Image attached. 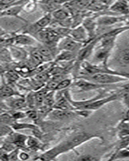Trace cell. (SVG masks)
<instances>
[{
	"mask_svg": "<svg viewBox=\"0 0 129 161\" xmlns=\"http://www.w3.org/2000/svg\"><path fill=\"white\" fill-rule=\"evenodd\" d=\"M28 137V136L23 135V134L15 133V132L12 131L10 135H8L6 137L5 139L14 143L18 148L26 150V149H28L27 148V145H26V141H27Z\"/></svg>",
	"mask_w": 129,
	"mask_h": 161,
	"instance_id": "obj_13",
	"label": "cell"
},
{
	"mask_svg": "<svg viewBox=\"0 0 129 161\" xmlns=\"http://www.w3.org/2000/svg\"><path fill=\"white\" fill-rule=\"evenodd\" d=\"M127 149H128V150H129V145H128V147H127Z\"/></svg>",
	"mask_w": 129,
	"mask_h": 161,
	"instance_id": "obj_38",
	"label": "cell"
},
{
	"mask_svg": "<svg viewBox=\"0 0 129 161\" xmlns=\"http://www.w3.org/2000/svg\"><path fill=\"white\" fill-rule=\"evenodd\" d=\"M13 60L12 55L9 48L7 47H2L1 50V61L2 63H8Z\"/></svg>",
	"mask_w": 129,
	"mask_h": 161,
	"instance_id": "obj_26",
	"label": "cell"
},
{
	"mask_svg": "<svg viewBox=\"0 0 129 161\" xmlns=\"http://www.w3.org/2000/svg\"><path fill=\"white\" fill-rule=\"evenodd\" d=\"M129 145V136L119 138V140L115 143V152L122 150V149L127 148Z\"/></svg>",
	"mask_w": 129,
	"mask_h": 161,
	"instance_id": "obj_23",
	"label": "cell"
},
{
	"mask_svg": "<svg viewBox=\"0 0 129 161\" xmlns=\"http://www.w3.org/2000/svg\"><path fill=\"white\" fill-rule=\"evenodd\" d=\"M98 28H107L110 26H113L115 24H118L120 22H125L126 16L121 15V16H113V15H99L96 18Z\"/></svg>",
	"mask_w": 129,
	"mask_h": 161,
	"instance_id": "obj_6",
	"label": "cell"
},
{
	"mask_svg": "<svg viewBox=\"0 0 129 161\" xmlns=\"http://www.w3.org/2000/svg\"><path fill=\"white\" fill-rule=\"evenodd\" d=\"M109 11L122 15H129V3L127 0H116L109 8Z\"/></svg>",
	"mask_w": 129,
	"mask_h": 161,
	"instance_id": "obj_14",
	"label": "cell"
},
{
	"mask_svg": "<svg viewBox=\"0 0 129 161\" xmlns=\"http://www.w3.org/2000/svg\"><path fill=\"white\" fill-rule=\"evenodd\" d=\"M98 1L105 6H107V7H108V8H110L116 0H98Z\"/></svg>",
	"mask_w": 129,
	"mask_h": 161,
	"instance_id": "obj_36",
	"label": "cell"
},
{
	"mask_svg": "<svg viewBox=\"0 0 129 161\" xmlns=\"http://www.w3.org/2000/svg\"><path fill=\"white\" fill-rule=\"evenodd\" d=\"M78 53H74V52L70 51H60L59 54L55 57L54 62H59V61H69V60L77 59Z\"/></svg>",
	"mask_w": 129,
	"mask_h": 161,
	"instance_id": "obj_19",
	"label": "cell"
},
{
	"mask_svg": "<svg viewBox=\"0 0 129 161\" xmlns=\"http://www.w3.org/2000/svg\"><path fill=\"white\" fill-rule=\"evenodd\" d=\"M72 86L77 88V90L80 92L90 91V90H98L100 89L105 88L107 85H101L98 83H94L90 80H86L83 78H78L73 81Z\"/></svg>",
	"mask_w": 129,
	"mask_h": 161,
	"instance_id": "obj_5",
	"label": "cell"
},
{
	"mask_svg": "<svg viewBox=\"0 0 129 161\" xmlns=\"http://www.w3.org/2000/svg\"><path fill=\"white\" fill-rule=\"evenodd\" d=\"M78 78L86 79V80L92 81V82L98 83V84L101 85H111L115 84V83L123 82V81H126V80H128L125 77L105 73H94V74H88V75L81 76Z\"/></svg>",
	"mask_w": 129,
	"mask_h": 161,
	"instance_id": "obj_2",
	"label": "cell"
},
{
	"mask_svg": "<svg viewBox=\"0 0 129 161\" xmlns=\"http://www.w3.org/2000/svg\"><path fill=\"white\" fill-rule=\"evenodd\" d=\"M37 8V2L35 0H28L24 3L23 11L27 13H31L36 11Z\"/></svg>",
	"mask_w": 129,
	"mask_h": 161,
	"instance_id": "obj_27",
	"label": "cell"
},
{
	"mask_svg": "<svg viewBox=\"0 0 129 161\" xmlns=\"http://www.w3.org/2000/svg\"><path fill=\"white\" fill-rule=\"evenodd\" d=\"M26 114H27V117L29 118L30 119L33 121H36L39 119V113L38 110H35L33 109H29V110H26Z\"/></svg>",
	"mask_w": 129,
	"mask_h": 161,
	"instance_id": "obj_32",
	"label": "cell"
},
{
	"mask_svg": "<svg viewBox=\"0 0 129 161\" xmlns=\"http://www.w3.org/2000/svg\"><path fill=\"white\" fill-rule=\"evenodd\" d=\"M120 90L123 93H129V83L120 86Z\"/></svg>",
	"mask_w": 129,
	"mask_h": 161,
	"instance_id": "obj_37",
	"label": "cell"
},
{
	"mask_svg": "<svg viewBox=\"0 0 129 161\" xmlns=\"http://www.w3.org/2000/svg\"><path fill=\"white\" fill-rule=\"evenodd\" d=\"M11 115L12 116V118L14 119L15 121H18L20 119H24V118L27 117V114H26V112L23 111V110H10L9 111Z\"/></svg>",
	"mask_w": 129,
	"mask_h": 161,
	"instance_id": "obj_29",
	"label": "cell"
},
{
	"mask_svg": "<svg viewBox=\"0 0 129 161\" xmlns=\"http://www.w3.org/2000/svg\"><path fill=\"white\" fill-rule=\"evenodd\" d=\"M27 1L28 0H21L20 2L17 3L15 5H12L11 7H9V8L2 10L1 11V18H4V17H13V18L19 19L20 20L25 23V24H28L27 20L20 16V13L23 11L24 3Z\"/></svg>",
	"mask_w": 129,
	"mask_h": 161,
	"instance_id": "obj_4",
	"label": "cell"
},
{
	"mask_svg": "<svg viewBox=\"0 0 129 161\" xmlns=\"http://www.w3.org/2000/svg\"><path fill=\"white\" fill-rule=\"evenodd\" d=\"M52 15H53V19L57 21V22H58V24L63 22L64 20L68 19L71 16L70 15V11L65 7L64 8L62 7V8H59L57 11H53V12L52 13Z\"/></svg>",
	"mask_w": 129,
	"mask_h": 161,
	"instance_id": "obj_17",
	"label": "cell"
},
{
	"mask_svg": "<svg viewBox=\"0 0 129 161\" xmlns=\"http://www.w3.org/2000/svg\"><path fill=\"white\" fill-rule=\"evenodd\" d=\"M73 80L70 78L62 79V80L58 83L57 88H56V91H61L63 90H66L69 86H72Z\"/></svg>",
	"mask_w": 129,
	"mask_h": 161,
	"instance_id": "obj_28",
	"label": "cell"
},
{
	"mask_svg": "<svg viewBox=\"0 0 129 161\" xmlns=\"http://www.w3.org/2000/svg\"><path fill=\"white\" fill-rule=\"evenodd\" d=\"M122 99L124 105L127 109V114H129V93H124L122 95Z\"/></svg>",
	"mask_w": 129,
	"mask_h": 161,
	"instance_id": "obj_33",
	"label": "cell"
},
{
	"mask_svg": "<svg viewBox=\"0 0 129 161\" xmlns=\"http://www.w3.org/2000/svg\"><path fill=\"white\" fill-rule=\"evenodd\" d=\"M4 102L7 103L6 105L11 110H24V109L28 108L27 101H26V97H24V96H14V97H11L10 98L7 99Z\"/></svg>",
	"mask_w": 129,
	"mask_h": 161,
	"instance_id": "obj_10",
	"label": "cell"
},
{
	"mask_svg": "<svg viewBox=\"0 0 129 161\" xmlns=\"http://www.w3.org/2000/svg\"><path fill=\"white\" fill-rule=\"evenodd\" d=\"M78 115L79 114L77 113V110L73 111V110H59V109H53L48 114V119L57 121L67 120V119H72Z\"/></svg>",
	"mask_w": 129,
	"mask_h": 161,
	"instance_id": "obj_7",
	"label": "cell"
},
{
	"mask_svg": "<svg viewBox=\"0 0 129 161\" xmlns=\"http://www.w3.org/2000/svg\"><path fill=\"white\" fill-rule=\"evenodd\" d=\"M107 9L109 10L108 7L100 3L98 0H90V3L87 8V11H91V12H100L103 11H107Z\"/></svg>",
	"mask_w": 129,
	"mask_h": 161,
	"instance_id": "obj_21",
	"label": "cell"
},
{
	"mask_svg": "<svg viewBox=\"0 0 129 161\" xmlns=\"http://www.w3.org/2000/svg\"><path fill=\"white\" fill-rule=\"evenodd\" d=\"M129 159V150L127 148L122 149V150L115 152L112 154V156L108 159L115 160V159Z\"/></svg>",
	"mask_w": 129,
	"mask_h": 161,
	"instance_id": "obj_24",
	"label": "cell"
},
{
	"mask_svg": "<svg viewBox=\"0 0 129 161\" xmlns=\"http://www.w3.org/2000/svg\"><path fill=\"white\" fill-rule=\"evenodd\" d=\"M83 46H84V44L77 42L73 38H71L70 36H68L63 37L60 40L58 44H57V50H58V52L70 51L78 53Z\"/></svg>",
	"mask_w": 129,
	"mask_h": 161,
	"instance_id": "obj_3",
	"label": "cell"
},
{
	"mask_svg": "<svg viewBox=\"0 0 129 161\" xmlns=\"http://www.w3.org/2000/svg\"><path fill=\"white\" fill-rule=\"evenodd\" d=\"M127 2H128V3H129V0H127Z\"/></svg>",
	"mask_w": 129,
	"mask_h": 161,
	"instance_id": "obj_39",
	"label": "cell"
},
{
	"mask_svg": "<svg viewBox=\"0 0 129 161\" xmlns=\"http://www.w3.org/2000/svg\"><path fill=\"white\" fill-rule=\"evenodd\" d=\"M14 130H23V129H31V130H36V129L39 128L38 126H36L34 124H30V123H20L17 121L14 122L11 125Z\"/></svg>",
	"mask_w": 129,
	"mask_h": 161,
	"instance_id": "obj_25",
	"label": "cell"
},
{
	"mask_svg": "<svg viewBox=\"0 0 129 161\" xmlns=\"http://www.w3.org/2000/svg\"><path fill=\"white\" fill-rule=\"evenodd\" d=\"M37 40L32 36L23 32L21 34H15L12 37V45L18 46H32L37 44Z\"/></svg>",
	"mask_w": 129,
	"mask_h": 161,
	"instance_id": "obj_8",
	"label": "cell"
},
{
	"mask_svg": "<svg viewBox=\"0 0 129 161\" xmlns=\"http://www.w3.org/2000/svg\"><path fill=\"white\" fill-rule=\"evenodd\" d=\"M10 51L11 53V55H12L13 59L15 58L18 60H22L26 59L27 56H28V53L24 48H22L20 46L18 45H11L9 48Z\"/></svg>",
	"mask_w": 129,
	"mask_h": 161,
	"instance_id": "obj_18",
	"label": "cell"
},
{
	"mask_svg": "<svg viewBox=\"0 0 129 161\" xmlns=\"http://www.w3.org/2000/svg\"><path fill=\"white\" fill-rule=\"evenodd\" d=\"M81 25L84 27L86 31L88 33L89 36V42L90 40H94L97 36L98 32V24H97V20L94 17H87L83 19L82 24ZM88 42V43H89Z\"/></svg>",
	"mask_w": 129,
	"mask_h": 161,
	"instance_id": "obj_9",
	"label": "cell"
},
{
	"mask_svg": "<svg viewBox=\"0 0 129 161\" xmlns=\"http://www.w3.org/2000/svg\"><path fill=\"white\" fill-rule=\"evenodd\" d=\"M21 0H1V11L9 8L11 6L15 5Z\"/></svg>",
	"mask_w": 129,
	"mask_h": 161,
	"instance_id": "obj_31",
	"label": "cell"
},
{
	"mask_svg": "<svg viewBox=\"0 0 129 161\" xmlns=\"http://www.w3.org/2000/svg\"><path fill=\"white\" fill-rule=\"evenodd\" d=\"M14 96H23L20 93L17 92L12 88L8 83H4V80L3 78V84L1 86V99L2 101H5Z\"/></svg>",
	"mask_w": 129,
	"mask_h": 161,
	"instance_id": "obj_15",
	"label": "cell"
},
{
	"mask_svg": "<svg viewBox=\"0 0 129 161\" xmlns=\"http://www.w3.org/2000/svg\"><path fill=\"white\" fill-rule=\"evenodd\" d=\"M27 148L31 152H37L40 150H44V145L36 137L28 136L27 141H26Z\"/></svg>",
	"mask_w": 129,
	"mask_h": 161,
	"instance_id": "obj_16",
	"label": "cell"
},
{
	"mask_svg": "<svg viewBox=\"0 0 129 161\" xmlns=\"http://www.w3.org/2000/svg\"><path fill=\"white\" fill-rule=\"evenodd\" d=\"M98 137V136L91 135L89 133H79L76 136L69 138L66 140H64L62 143H59L53 149L48 150L44 153L41 154L38 157L34 158V159H41V160H51L55 159L57 156L61 154L67 152L74 149L76 147L80 146L83 143H86L87 141L92 139L93 138Z\"/></svg>",
	"mask_w": 129,
	"mask_h": 161,
	"instance_id": "obj_1",
	"label": "cell"
},
{
	"mask_svg": "<svg viewBox=\"0 0 129 161\" xmlns=\"http://www.w3.org/2000/svg\"><path fill=\"white\" fill-rule=\"evenodd\" d=\"M77 159H81V160H96V159H98V158L94 157V156H90V155H87V156H80V157L77 158Z\"/></svg>",
	"mask_w": 129,
	"mask_h": 161,
	"instance_id": "obj_35",
	"label": "cell"
},
{
	"mask_svg": "<svg viewBox=\"0 0 129 161\" xmlns=\"http://www.w3.org/2000/svg\"><path fill=\"white\" fill-rule=\"evenodd\" d=\"M30 56H31V58L32 59V60H34L38 64H43L44 63L48 62V59L43 55L42 53L39 50L38 48H34L31 49Z\"/></svg>",
	"mask_w": 129,
	"mask_h": 161,
	"instance_id": "obj_20",
	"label": "cell"
},
{
	"mask_svg": "<svg viewBox=\"0 0 129 161\" xmlns=\"http://www.w3.org/2000/svg\"><path fill=\"white\" fill-rule=\"evenodd\" d=\"M19 158L20 160H27L30 158L29 154L25 152L24 151H20V153H19Z\"/></svg>",
	"mask_w": 129,
	"mask_h": 161,
	"instance_id": "obj_34",
	"label": "cell"
},
{
	"mask_svg": "<svg viewBox=\"0 0 129 161\" xmlns=\"http://www.w3.org/2000/svg\"><path fill=\"white\" fill-rule=\"evenodd\" d=\"M118 61L122 66L129 67V48L120 51L118 56Z\"/></svg>",
	"mask_w": 129,
	"mask_h": 161,
	"instance_id": "obj_22",
	"label": "cell"
},
{
	"mask_svg": "<svg viewBox=\"0 0 129 161\" xmlns=\"http://www.w3.org/2000/svg\"><path fill=\"white\" fill-rule=\"evenodd\" d=\"M13 130H14V129H13L10 125L2 123V124H1V137H7L8 135H10V134L13 131Z\"/></svg>",
	"mask_w": 129,
	"mask_h": 161,
	"instance_id": "obj_30",
	"label": "cell"
},
{
	"mask_svg": "<svg viewBox=\"0 0 129 161\" xmlns=\"http://www.w3.org/2000/svg\"><path fill=\"white\" fill-rule=\"evenodd\" d=\"M69 36L74 40L83 44H86L89 42L88 33L82 25L77 26L75 28H71Z\"/></svg>",
	"mask_w": 129,
	"mask_h": 161,
	"instance_id": "obj_11",
	"label": "cell"
},
{
	"mask_svg": "<svg viewBox=\"0 0 129 161\" xmlns=\"http://www.w3.org/2000/svg\"><path fill=\"white\" fill-rule=\"evenodd\" d=\"M111 49H107V48H103L98 46V48H94L93 52V59H94V62L96 63H101L102 65L107 66V62L108 60L110 54H111Z\"/></svg>",
	"mask_w": 129,
	"mask_h": 161,
	"instance_id": "obj_12",
	"label": "cell"
}]
</instances>
